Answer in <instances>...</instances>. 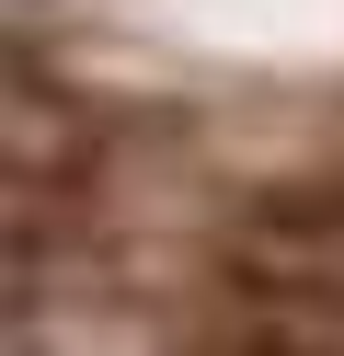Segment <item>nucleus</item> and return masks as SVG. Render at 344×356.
<instances>
[{"mask_svg":"<svg viewBox=\"0 0 344 356\" xmlns=\"http://www.w3.org/2000/svg\"><path fill=\"white\" fill-rule=\"evenodd\" d=\"M229 264H275V276H333L344 287V161L275 172L229 218Z\"/></svg>","mask_w":344,"mask_h":356,"instance_id":"f257e3e1","label":"nucleus"}]
</instances>
